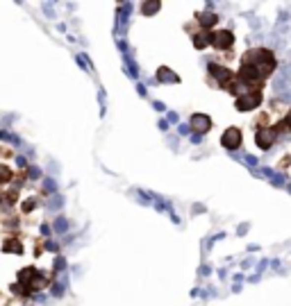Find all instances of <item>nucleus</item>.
I'll list each match as a JSON object with an SVG mask.
<instances>
[{
  "mask_svg": "<svg viewBox=\"0 0 291 306\" xmlns=\"http://www.w3.org/2000/svg\"><path fill=\"white\" fill-rule=\"evenodd\" d=\"M189 125H191V130H194V132H200V134H205V132L212 127V118L205 116V113H194V116H191V120H189Z\"/></svg>",
  "mask_w": 291,
  "mask_h": 306,
  "instance_id": "obj_5",
  "label": "nucleus"
},
{
  "mask_svg": "<svg viewBox=\"0 0 291 306\" xmlns=\"http://www.w3.org/2000/svg\"><path fill=\"white\" fill-rule=\"evenodd\" d=\"M285 125H287V127H289V130H291V111H289V116L285 118Z\"/></svg>",
  "mask_w": 291,
  "mask_h": 306,
  "instance_id": "obj_16",
  "label": "nucleus"
},
{
  "mask_svg": "<svg viewBox=\"0 0 291 306\" xmlns=\"http://www.w3.org/2000/svg\"><path fill=\"white\" fill-rule=\"evenodd\" d=\"M259 102H261L259 91H248V93H244V95H239L237 98V109L239 111H248V109L259 107Z\"/></svg>",
  "mask_w": 291,
  "mask_h": 306,
  "instance_id": "obj_1",
  "label": "nucleus"
},
{
  "mask_svg": "<svg viewBox=\"0 0 291 306\" xmlns=\"http://www.w3.org/2000/svg\"><path fill=\"white\" fill-rule=\"evenodd\" d=\"M160 2H143L141 5V9H143V14H155L157 9H160Z\"/></svg>",
  "mask_w": 291,
  "mask_h": 306,
  "instance_id": "obj_13",
  "label": "nucleus"
},
{
  "mask_svg": "<svg viewBox=\"0 0 291 306\" xmlns=\"http://www.w3.org/2000/svg\"><path fill=\"white\" fill-rule=\"evenodd\" d=\"M157 77H160L162 82H178V75H173V73L168 71V68H160Z\"/></svg>",
  "mask_w": 291,
  "mask_h": 306,
  "instance_id": "obj_12",
  "label": "nucleus"
},
{
  "mask_svg": "<svg viewBox=\"0 0 291 306\" xmlns=\"http://www.w3.org/2000/svg\"><path fill=\"white\" fill-rule=\"evenodd\" d=\"M209 75L216 77L221 84H227L232 80V73L227 71L226 66H219V64H209Z\"/></svg>",
  "mask_w": 291,
  "mask_h": 306,
  "instance_id": "obj_6",
  "label": "nucleus"
},
{
  "mask_svg": "<svg viewBox=\"0 0 291 306\" xmlns=\"http://www.w3.org/2000/svg\"><path fill=\"white\" fill-rule=\"evenodd\" d=\"M36 206V197H32V200H28V202H23V206H21V211L23 213H30L32 209Z\"/></svg>",
  "mask_w": 291,
  "mask_h": 306,
  "instance_id": "obj_15",
  "label": "nucleus"
},
{
  "mask_svg": "<svg viewBox=\"0 0 291 306\" xmlns=\"http://www.w3.org/2000/svg\"><path fill=\"white\" fill-rule=\"evenodd\" d=\"M36 277V270L34 268H23V270L18 272V286H30Z\"/></svg>",
  "mask_w": 291,
  "mask_h": 306,
  "instance_id": "obj_8",
  "label": "nucleus"
},
{
  "mask_svg": "<svg viewBox=\"0 0 291 306\" xmlns=\"http://www.w3.org/2000/svg\"><path fill=\"white\" fill-rule=\"evenodd\" d=\"M16 200H18V189H12V191H7V193H5V202H7V204H14Z\"/></svg>",
  "mask_w": 291,
  "mask_h": 306,
  "instance_id": "obj_14",
  "label": "nucleus"
},
{
  "mask_svg": "<svg viewBox=\"0 0 291 306\" xmlns=\"http://www.w3.org/2000/svg\"><path fill=\"white\" fill-rule=\"evenodd\" d=\"M255 139L261 150H268V147L275 143V139H278V130H273V127H261V130H257Z\"/></svg>",
  "mask_w": 291,
  "mask_h": 306,
  "instance_id": "obj_2",
  "label": "nucleus"
},
{
  "mask_svg": "<svg viewBox=\"0 0 291 306\" xmlns=\"http://www.w3.org/2000/svg\"><path fill=\"white\" fill-rule=\"evenodd\" d=\"M2 252H7V254H21V252H23V245H21V241H18L16 236H9V238H5V241H2Z\"/></svg>",
  "mask_w": 291,
  "mask_h": 306,
  "instance_id": "obj_7",
  "label": "nucleus"
},
{
  "mask_svg": "<svg viewBox=\"0 0 291 306\" xmlns=\"http://www.w3.org/2000/svg\"><path fill=\"white\" fill-rule=\"evenodd\" d=\"M198 23L202 25V28H212V25L219 23V16L212 12H205V14H198Z\"/></svg>",
  "mask_w": 291,
  "mask_h": 306,
  "instance_id": "obj_10",
  "label": "nucleus"
},
{
  "mask_svg": "<svg viewBox=\"0 0 291 306\" xmlns=\"http://www.w3.org/2000/svg\"><path fill=\"white\" fill-rule=\"evenodd\" d=\"M232 43H234V34L227 32V29H221V32L212 34V46H214L216 50H227Z\"/></svg>",
  "mask_w": 291,
  "mask_h": 306,
  "instance_id": "obj_3",
  "label": "nucleus"
},
{
  "mask_svg": "<svg viewBox=\"0 0 291 306\" xmlns=\"http://www.w3.org/2000/svg\"><path fill=\"white\" fill-rule=\"evenodd\" d=\"M2 197H5V193H2V191H0V204H2Z\"/></svg>",
  "mask_w": 291,
  "mask_h": 306,
  "instance_id": "obj_17",
  "label": "nucleus"
},
{
  "mask_svg": "<svg viewBox=\"0 0 291 306\" xmlns=\"http://www.w3.org/2000/svg\"><path fill=\"white\" fill-rule=\"evenodd\" d=\"M209 43H212V34H209V32H196V34H194V46H196L198 50L207 48Z\"/></svg>",
  "mask_w": 291,
  "mask_h": 306,
  "instance_id": "obj_9",
  "label": "nucleus"
},
{
  "mask_svg": "<svg viewBox=\"0 0 291 306\" xmlns=\"http://www.w3.org/2000/svg\"><path fill=\"white\" fill-rule=\"evenodd\" d=\"M221 143H223V147H227V150H237V147L241 145V132H239L237 127H230V130L223 132Z\"/></svg>",
  "mask_w": 291,
  "mask_h": 306,
  "instance_id": "obj_4",
  "label": "nucleus"
},
{
  "mask_svg": "<svg viewBox=\"0 0 291 306\" xmlns=\"http://www.w3.org/2000/svg\"><path fill=\"white\" fill-rule=\"evenodd\" d=\"M9 182H14L12 168H9V166H5V164H0V184H9Z\"/></svg>",
  "mask_w": 291,
  "mask_h": 306,
  "instance_id": "obj_11",
  "label": "nucleus"
}]
</instances>
